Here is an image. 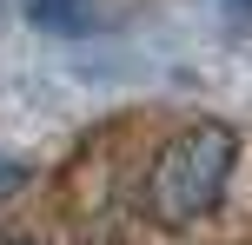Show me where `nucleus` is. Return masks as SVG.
I'll list each match as a JSON object with an SVG mask.
<instances>
[{
    "label": "nucleus",
    "mask_w": 252,
    "mask_h": 245,
    "mask_svg": "<svg viewBox=\"0 0 252 245\" xmlns=\"http://www.w3.org/2000/svg\"><path fill=\"white\" fill-rule=\"evenodd\" d=\"M232 166H239L232 126H219V119L179 126L173 139L153 153V166H146V212L159 225H173V232H179V225H199L206 212L226 199Z\"/></svg>",
    "instance_id": "1"
},
{
    "label": "nucleus",
    "mask_w": 252,
    "mask_h": 245,
    "mask_svg": "<svg viewBox=\"0 0 252 245\" xmlns=\"http://www.w3.org/2000/svg\"><path fill=\"white\" fill-rule=\"evenodd\" d=\"M27 20L40 33H87L93 27V0H27Z\"/></svg>",
    "instance_id": "2"
},
{
    "label": "nucleus",
    "mask_w": 252,
    "mask_h": 245,
    "mask_svg": "<svg viewBox=\"0 0 252 245\" xmlns=\"http://www.w3.org/2000/svg\"><path fill=\"white\" fill-rule=\"evenodd\" d=\"M20 186H27V166H20V159H0V199L20 192Z\"/></svg>",
    "instance_id": "3"
},
{
    "label": "nucleus",
    "mask_w": 252,
    "mask_h": 245,
    "mask_svg": "<svg viewBox=\"0 0 252 245\" xmlns=\"http://www.w3.org/2000/svg\"><path fill=\"white\" fill-rule=\"evenodd\" d=\"M232 7V20H252V0H226Z\"/></svg>",
    "instance_id": "4"
}]
</instances>
